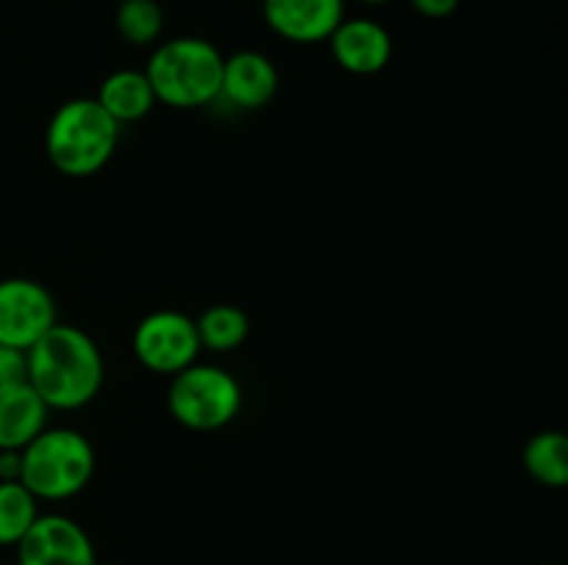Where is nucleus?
<instances>
[{
	"label": "nucleus",
	"instance_id": "9",
	"mask_svg": "<svg viewBox=\"0 0 568 565\" xmlns=\"http://www.w3.org/2000/svg\"><path fill=\"white\" fill-rule=\"evenodd\" d=\"M333 61L349 75H377L394 55V39L369 17H344L327 39Z\"/></svg>",
	"mask_w": 568,
	"mask_h": 565
},
{
	"label": "nucleus",
	"instance_id": "21",
	"mask_svg": "<svg viewBox=\"0 0 568 565\" xmlns=\"http://www.w3.org/2000/svg\"><path fill=\"white\" fill-rule=\"evenodd\" d=\"M361 3H366V6H383V3H388V0H361Z\"/></svg>",
	"mask_w": 568,
	"mask_h": 565
},
{
	"label": "nucleus",
	"instance_id": "5",
	"mask_svg": "<svg viewBox=\"0 0 568 565\" xmlns=\"http://www.w3.org/2000/svg\"><path fill=\"white\" fill-rule=\"evenodd\" d=\"M166 408L186 430H222L242 410V382L222 366L192 363L170 377Z\"/></svg>",
	"mask_w": 568,
	"mask_h": 565
},
{
	"label": "nucleus",
	"instance_id": "10",
	"mask_svg": "<svg viewBox=\"0 0 568 565\" xmlns=\"http://www.w3.org/2000/svg\"><path fill=\"white\" fill-rule=\"evenodd\" d=\"M344 20V0H264V22L292 44H320Z\"/></svg>",
	"mask_w": 568,
	"mask_h": 565
},
{
	"label": "nucleus",
	"instance_id": "7",
	"mask_svg": "<svg viewBox=\"0 0 568 565\" xmlns=\"http://www.w3.org/2000/svg\"><path fill=\"white\" fill-rule=\"evenodd\" d=\"M59 321L55 299L31 277L0 280V343L28 352Z\"/></svg>",
	"mask_w": 568,
	"mask_h": 565
},
{
	"label": "nucleus",
	"instance_id": "11",
	"mask_svg": "<svg viewBox=\"0 0 568 565\" xmlns=\"http://www.w3.org/2000/svg\"><path fill=\"white\" fill-rule=\"evenodd\" d=\"M281 86L277 66L258 50H239L222 61L220 97L242 111H258L272 103Z\"/></svg>",
	"mask_w": 568,
	"mask_h": 565
},
{
	"label": "nucleus",
	"instance_id": "12",
	"mask_svg": "<svg viewBox=\"0 0 568 565\" xmlns=\"http://www.w3.org/2000/svg\"><path fill=\"white\" fill-rule=\"evenodd\" d=\"M50 408L31 386L0 393V449L22 452L48 427Z\"/></svg>",
	"mask_w": 568,
	"mask_h": 565
},
{
	"label": "nucleus",
	"instance_id": "8",
	"mask_svg": "<svg viewBox=\"0 0 568 565\" xmlns=\"http://www.w3.org/2000/svg\"><path fill=\"white\" fill-rule=\"evenodd\" d=\"M17 565H94V543L78 521L59 513H39L17 543Z\"/></svg>",
	"mask_w": 568,
	"mask_h": 565
},
{
	"label": "nucleus",
	"instance_id": "15",
	"mask_svg": "<svg viewBox=\"0 0 568 565\" xmlns=\"http://www.w3.org/2000/svg\"><path fill=\"white\" fill-rule=\"evenodd\" d=\"M200 347L211 352H233L247 341L250 319L236 305H211L194 319Z\"/></svg>",
	"mask_w": 568,
	"mask_h": 565
},
{
	"label": "nucleus",
	"instance_id": "14",
	"mask_svg": "<svg viewBox=\"0 0 568 565\" xmlns=\"http://www.w3.org/2000/svg\"><path fill=\"white\" fill-rule=\"evenodd\" d=\"M527 474L547 487L568 485V438L560 430H544L527 441L521 454Z\"/></svg>",
	"mask_w": 568,
	"mask_h": 565
},
{
	"label": "nucleus",
	"instance_id": "6",
	"mask_svg": "<svg viewBox=\"0 0 568 565\" xmlns=\"http://www.w3.org/2000/svg\"><path fill=\"white\" fill-rule=\"evenodd\" d=\"M133 355L153 374L172 377L197 363L203 352L197 325L183 310H153L133 330Z\"/></svg>",
	"mask_w": 568,
	"mask_h": 565
},
{
	"label": "nucleus",
	"instance_id": "20",
	"mask_svg": "<svg viewBox=\"0 0 568 565\" xmlns=\"http://www.w3.org/2000/svg\"><path fill=\"white\" fill-rule=\"evenodd\" d=\"M22 458L14 449H0V482H20Z\"/></svg>",
	"mask_w": 568,
	"mask_h": 565
},
{
	"label": "nucleus",
	"instance_id": "18",
	"mask_svg": "<svg viewBox=\"0 0 568 565\" xmlns=\"http://www.w3.org/2000/svg\"><path fill=\"white\" fill-rule=\"evenodd\" d=\"M28 386V355L0 343V393Z\"/></svg>",
	"mask_w": 568,
	"mask_h": 565
},
{
	"label": "nucleus",
	"instance_id": "19",
	"mask_svg": "<svg viewBox=\"0 0 568 565\" xmlns=\"http://www.w3.org/2000/svg\"><path fill=\"white\" fill-rule=\"evenodd\" d=\"M408 6L427 20H444V17H453L458 11L460 0H408Z\"/></svg>",
	"mask_w": 568,
	"mask_h": 565
},
{
	"label": "nucleus",
	"instance_id": "4",
	"mask_svg": "<svg viewBox=\"0 0 568 565\" xmlns=\"http://www.w3.org/2000/svg\"><path fill=\"white\" fill-rule=\"evenodd\" d=\"M20 482L39 502H64L92 482L94 449L83 432L44 427L20 452Z\"/></svg>",
	"mask_w": 568,
	"mask_h": 565
},
{
	"label": "nucleus",
	"instance_id": "3",
	"mask_svg": "<svg viewBox=\"0 0 568 565\" xmlns=\"http://www.w3.org/2000/svg\"><path fill=\"white\" fill-rule=\"evenodd\" d=\"M120 142V125L94 97L67 100L50 116L44 153L55 172L67 177H92L103 172Z\"/></svg>",
	"mask_w": 568,
	"mask_h": 565
},
{
	"label": "nucleus",
	"instance_id": "22",
	"mask_svg": "<svg viewBox=\"0 0 568 565\" xmlns=\"http://www.w3.org/2000/svg\"><path fill=\"white\" fill-rule=\"evenodd\" d=\"M94 565H114V563H94Z\"/></svg>",
	"mask_w": 568,
	"mask_h": 565
},
{
	"label": "nucleus",
	"instance_id": "13",
	"mask_svg": "<svg viewBox=\"0 0 568 565\" xmlns=\"http://www.w3.org/2000/svg\"><path fill=\"white\" fill-rule=\"evenodd\" d=\"M94 100L103 105V111L116 125H131V122L144 120L155 105L153 86H150L144 70L111 72L109 78H103Z\"/></svg>",
	"mask_w": 568,
	"mask_h": 565
},
{
	"label": "nucleus",
	"instance_id": "24",
	"mask_svg": "<svg viewBox=\"0 0 568 565\" xmlns=\"http://www.w3.org/2000/svg\"><path fill=\"white\" fill-rule=\"evenodd\" d=\"M549 565H552V563H549Z\"/></svg>",
	"mask_w": 568,
	"mask_h": 565
},
{
	"label": "nucleus",
	"instance_id": "17",
	"mask_svg": "<svg viewBox=\"0 0 568 565\" xmlns=\"http://www.w3.org/2000/svg\"><path fill=\"white\" fill-rule=\"evenodd\" d=\"M114 22L116 33L136 48L155 44L164 33V11H161L159 0H122L116 6Z\"/></svg>",
	"mask_w": 568,
	"mask_h": 565
},
{
	"label": "nucleus",
	"instance_id": "1",
	"mask_svg": "<svg viewBox=\"0 0 568 565\" xmlns=\"http://www.w3.org/2000/svg\"><path fill=\"white\" fill-rule=\"evenodd\" d=\"M26 355L28 386L50 410L87 408L103 388V355L81 327L55 321Z\"/></svg>",
	"mask_w": 568,
	"mask_h": 565
},
{
	"label": "nucleus",
	"instance_id": "2",
	"mask_svg": "<svg viewBox=\"0 0 568 565\" xmlns=\"http://www.w3.org/2000/svg\"><path fill=\"white\" fill-rule=\"evenodd\" d=\"M225 55L200 37H175L150 53L144 75L153 86L155 103L189 111L220 100Z\"/></svg>",
	"mask_w": 568,
	"mask_h": 565
},
{
	"label": "nucleus",
	"instance_id": "23",
	"mask_svg": "<svg viewBox=\"0 0 568 565\" xmlns=\"http://www.w3.org/2000/svg\"><path fill=\"white\" fill-rule=\"evenodd\" d=\"M116 3H122V0H116Z\"/></svg>",
	"mask_w": 568,
	"mask_h": 565
},
{
	"label": "nucleus",
	"instance_id": "16",
	"mask_svg": "<svg viewBox=\"0 0 568 565\" xmlns=\"http://www.w3.org/2000/svg\"><path fill=\"white\" fill-rule=\"evenodd\" d=\"M39 518V499L22 482H0V546H17Z\"/></svg>",
	"mask_w": 568,
	"mask_h": 565
}]
</instances>
